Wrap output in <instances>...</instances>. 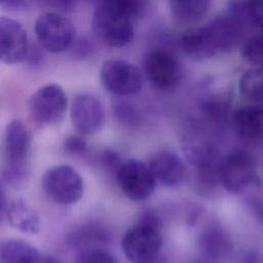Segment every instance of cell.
<instances>
[{"mask_svg": "<svg viewBox=\"0 0 263 263\" xmlns=\"http://www.w3.org/2000/svg\"><path fill=\"white\" fill-rule=\"evenodd\" d=\"M202 252L211 258H222L231 251V240L228 234L218 226L206 228L199 238Z\"/></svg>", "mask_w": 263, "mask_h": 263, "instance_id": "obj_22", "label": "cell"}, {"mask_svg": "<svg viewBox=\"0 0 263 263\" xmlns=\"http://www.w3.org/2000/svg\"><path fill=\"white\" fill-rule=\"evenodd\" d=\"M31 144L30 130L21 120L13 119L6 125L1 172L6 183L18 185L27 178Z\"/></svg>", "mask_w": 263, "mask_h": 263, "instance_id": "obj_1", "label": "cell"}, {"mask_svg": "<svg viewBox=\"0 0 263 263\" xmlns=\"http://www.w3.org/2000/svg\"><path fill=\"white\" fill-rule=\"evenodd\" d=\"M182 148L188 161L197 168L205 167L220 161L218 148L198 134L185 136Z\"/></svg>", "mask_w": 263, "mask_h": 263, "instance_id": "obj_16", "label": "cell"}, {"mask_svg": "<svg viewBox=\"0 0 263 263\" xmlns=\"http://www.w3.org/2000/svg\"><path fill=\"white\" fill-rule=\"evenodd\" d=\"M112 110L116 119L125 125H137L141 120L139 111L124 97H116L113 100Z\"/></svg>", "mask_w": 263, "mask_h": 263, "instance_id": "obj_26", "label": "cell"}, {"mask_svg": "<svg viewBox=\"0 0 263 263\" xmlns=\"http://www.w3.org/2000/svg\"><path fill=\"white\" fill-rule=\"evenodd\" d=\"M161 242L158 229L137 224L125 232L121 247L132 263H154L158 257Z\"/></svg>", "mask_w": 263, "mask_h": 263, "instance_id": "obj_9", "label": "cell"}, {"mask_svg": "<svg viewBox=\"0 0 263 263\" xmlns=\"http://www.w3.org/2000/svg\"><path fill=\"white\" fill-rule=\"evenodd\" d=\"M29 49L26 30L15 20L0 16V61L16 64L25 61Z\"/></svg>", "mask_w": 263, "mask_h": 263, "instance_id": "obj_12", "label": "cell"}, {"mask_svg": "<svg viewBox=\"0 0 263 263\" xmlns=\"http://www.w3.org/2000/svg\"><path fill=\"white\" fill-rule=\"evenodd\" d=\"M197 263H205V262H197Z\"/></svg>", "mask_w": 263, "mask_h": 263, "instance_id": "obj_38", "label": "cell"}, {"mask_svg": "<svg viewBox=\"0 0 263 263\" xmlns=\"http://www.w3.org/2000/svg\"><path fill=\"white\" fill-rule=\"evenodd\" d=\"M41 4L58 9L60 11H70L75 6L76 0H37Z\"/></svg>", "mask_w": 263, "mask_h": 263, "instance_id": "obj_33", "label": "cell"}, {"mask_svg": "<svg viewBox=\"0 0 263 263\" xmlns=\"http://www.w3.org/2000/svg\"><path fill=\"white\" fill-rule=\"evenodd\" d=\"M115 178L123 194L135 201L147 199L156 187V180L149 165L138 159L122 162Z\"/></svg>", "mask_w": 263, "mask_h": 263, "instance_id": "obj_8", "label": "cell"}, {"mask_svg": "<svg viewBox=\"0 0 263 263\" xmlns=\"http://www.w3.org/2000/svg\"><path fill=\"white\" fill-rule=\"evenodd\" d=\"M40 260L38 250L23 239L0 240V263H39Z\"/></svg>", "mask_w": 263, "mask_h": 263, "instance_id": "obj_20", "label": "cell"}, {"mask_svg": "<svg viewBox=\"0 0 263 263\" xmlns=\"http://www.w3.org/2000/svg\"><path fill=\"white\" fill-rule=\"evenodd\" d=\"M199 110L203 118L209 122L221 124L228 118L230 104L225 97L210 96L201 101Z\"/></svg>", "mask_w": 263, "mask_h": 263, "instance_id": "obj_25", "label": "cell"}, {"mask_svg": "<svg viewBox=\"0 0 263 263\" xmlns=\"http://www.w3.org/2000/svg\"><path fill=\"white\" fill-rule=\"evenodd\" d=\"M41 184L47 197L62 205L76 203L84 191L82 177L68 164H59L48 168L42 177Z\"/></svg>", "mask_w": 263, "mask_h": 263, "instance_id": "obj_2", "label": "cell"}, {"mask_svg": "<svg viewBox=\"0 0 263 263\" xmlns=\"http://www.w3.org/2000/svg\"><path fill=\"white\" fill-rule=\"evenodd\" d=\"M228 13L243 26L252 24L263 31V0H231Z\"/></svg>", "mask_w": 263, "mask_h": 263, "instance_id": "obj_23", "label": "cell"}, {"mask_svg": "<svg viewBox=\"0 0 263 263\" xmlns=\"http://www.w3.org/2000/svg\"><path fill=\"white\" fill-rule=\"evenodd\" d=\"M180 46L194 60L210 59L218 53L206 25L186 30L180 37Z\"/></svg>", "mask_w": 263, "mask_h": 263, "instance_id": "obj_15", "label": "cell"}, {"mask_svg": "<svg viewBox=\"0 0 263 263\" xmlns=\"http://www.w3.org/2000/svg\"><path fill=\"white\" fill-rule=\"evenodd\" d=\"M99 160L103 167L108 172L112 173L114 176H116V173L122 163L120 156L112 150L103 151L99 157Z\"/></svg>", "mask_w": 263, "mask_h": 263, "instance_id": "obj_31", "label": "cell"}, {"mask_svg": "<svg viewBox=\"0 0 263 263\" xmlns=\"http://www.w3.org/2000/svg\"><path fill=\"white\" fill-rule=\"evenodd\" d=\"M160 219L158 217V215L151 210H146L143 211L140 216H139V221H138V225H142V226H147V227H151L154 229H158L160 227Z\"/></svg>", "mask_w": 263, "mask_h": 263, "instance_id": "obj_32", "label": "cell"}, {"mask_svg": "<svg viewBox=\"0 0 263 263\" xmlns=\"http://www.w3.org/2000/svg\"><path fill=\"white\" fill-rule=\"evenodd\" d=\"M206 26L218 53L234 49L241 40L243 25L230 13L215 17Z\"/></svg>", "mask_w": 263, "mask_h": 263, "instance_id": "obj_13", "label": "cell"}, {"mask_svg": "<svg viewBox=\"0 0 263 263\" xmlns=\"http://www.w3.org/2000/svg\"><path fill=\"white\" fill-rule=\"evenodd\" d=\"M171 12L174 17L185 24L201 21L211 8V0H170Z\"/></svg>", "mask_w": 263, "mask_h": 263, "instance_id": "obj_21", "label": "cell"}, {"mask_svg": "<svg viewBox=\"0 0 263 263\" xmlns=\"http://www.w3.org/2000/svg\"><path fill=\"white\" fill-rule=\"evenodd\" d=\"M6 219L9 224L26 233H37L40 229V220L37 212L24 199H12L7 203Z\"/></svg>", "mask_w": 263, "mask_h": 263, "instance_id": "obj_19", "label": "cell"}, {"mask_svg": "<svg viewBox=\"0 0 263 263\" xmlns=\"http://www.w3.org/2000/svg\"><path fill=\"white\" fill-rule=\"evenodd\" d=\"M109 241L108 230L99 222H86L73 229L67 236V245L78 252L103 248Z\"/></svg>", "mask_w": 263, "mask_h": 263, "instance_id": "obj_17", "label": "cell"}, {"mask_svg": "<svg viewBox=\"0 0 263 263\" xmlns=\"http://www.w3.org/2000/svg\"><path fill=\"white\" fill-rule=\"evenodd\" d=\"M239 91L249 101L263 104V70L252 68L239 80Z\"/></svg>", "mask_w": 263, "mask_h": 263, "instance_id": "obj_24", "label": "cell"}, {"mask_svg": "<svg viewBox=\"0 0 263 263\" xmlns=\"http://www.w3.org/2000/svg\"><path fill=\"white\" fill-rule=\"evenodd\" d=\"M11 1H14V0H0V3H8Z\"/></svg>", "mask_w": 263, "mask_h": 263, "instance_id": "obj_37", "label": "cell"}, {"mask_svg": "<svg viewBox=\"0 0 263 263\" xmlns=\"http://www.w3.org/2000/svg\"><path fill=\"white\" fill-rule=\"evenodd\" d=\"M41 59H42V54L39 52V50L37 48H31L29 46V49H28V52H27V55H26V59L28 61V63L33 66V65H37L41 62Z\"/></svg>", "mask_w": 263, "mask_h": 263, "instance_id": "obj_34", "label": "cell"}, {"mask_svg": "<svg viewBox=\"0 0 263 263\" xmlns=\"http://www.w3.org/2000/svg\"><path fill=\"white\" fill-rule=\"evenodd\" d=\"M133 20L145 8V0H101V4Z\"/></svg>", "mask_w": 263, "mask_h": 263, "instance_id": "obj_28", "label": "cell"}, {"mask_svg": "<svg viewBox=\"0 0 263 263\" xmlns=\"http://www.w3.org/2000/svg\"><path fill=\"white\" fill-rule=\"evenodd\" d=\"M149 167L156 180L166 187L180 185L185 178V166L182 159L172 151H160L152 156Z\"/></svg>", "mask_w": 263, "mask_h": 263, "instance_id": "obj_14", "label": "cell"}, {"mask_svg": "<svg viewBox=\"0 0 263 263\" xmlns=\"http://www.w3.org/2000/svg\"><path fill=\"white\" fill-rule=\"evenodd\" d=\"M70 116L73 126L81 135L98 133L105 122L102 103L98 98L89 93H80L73 99Z\"/></svg>", "mask_w": 263, "mask_h": 263, "instance_id": "obj_11", "label": "cell"}, {"mask_svg": "<svg viewBox=\"0 0 263 263\" xmlns=\"http://www.w3.org/2000/svg\"><path fill=\"white\" fill-rule=\"evenodd\" d=\"M34 29L39 44L53 53L65 51L75 41V26L69 18L57 12L40 15Z\"/></svg>", "mask_w": 263, "mask_h": 263, "instance_id": "obj_3", "label": "cell"}, {"mask_svg": "<svg viewBox=\"0 0 263 263\" xmlns=\"http://www.w3.org/2000/svg\"><path fill=\"white\" fill-rule=\"evenodd\" d=\"M92 29L104 43L112 47H123L134 37L133 20L103 5L93 13Z\"/></svg>", "mask_w": 263, "mask_h": 263, "instance_id": "obj_7", "label": "cell"}, {"mask_svg": "<svg viewBox=\"0 0 263 263\" xmlns=\"http://www.w3.org/2000/svg\"><path fill=\"white\" fill-rule=\"evenodd\" d=\"M258 181L257 164L246 152H235L220 163V184L232 194L247 191Z\"/></svg>", "mask_w": 263, "mask_h": 263, "instance_id": "obj_4", "label": "cell"}, {"mask_svg": "<svg viewBox=\"0 0 263 263\" xmlns=\"http://www.w3.org/2000/svg\"><path fill=\"white\" fill-rule=\"evenodd\" d=\"M233 124L242 138L263 142V106L250 105L237 109L233 114Z\"/></svg>", "mask_w": 263, "mask_h": 263, "instance_id": "obj_18", "label": "cell"}, {"mask_svg": "<svg viewBox=\"0 0 263 263\" xmlns=\"http://www.w3.org/2000/svg\"><path fill=\"white\" fill-rule=\"evenodd\" d=\"M67 153L74 156H82L87 152V144L85 140L79 136H69L64 143Z\"/></svg>", "mask_w": 263, "mask_h": 263, "instance_id": "obj_30", "label": "cell"}, {"mask_svg": "<svg viewBox=\"0 0 263 263\" xmlns=\"http://www.w3.org/2000/svg\"><path fill=\"white\" fill-rule=\"evenodd\" d=\"M75 263H117L115 257L103 248H93L78 252Z\"/></svg>", "mask_w": 263, "mask_h": 263, "instance_id": "obj_29", "label": "cell"}, {"mask_svg": "<svg viewBox=\"0 0 263 263\" xmlns=\"http://www.w3.org/2000/svg\"><path fill=\"white\" fill-rule=\"evenodd\" d=\"M39 263H62V262L53 256H45V257H41V260Z\"/></svg>", "mask_w": 263, "mask_h": 263, "instance_id": "obj_36", "label": "cell"}, {"mask_svg": "<svg viewBox=\"0 0 263 263\" xmlns=\"http://www.w3.org/2000/svg\"><path fill=\"white\" fill-rule=\"evenodd\" d=\"M7 203H8V201H6L5 194H4L3 190H2L1 187H0V226L2 225L4 219L6 218Z\"/></svg>", "mask_w": 263, "mask_h": 263, "instance_id": "obj_35", "label": "cell"}, {"mask_svg": "<svg viewBox=\"0 0 263 263\" xmlns=\"http://www.w3.org/2000/svg\"><path fill=\"white\" fill-rule=\"evenodd\" d=\"M241 58L253 68L263 70V35L251 37L241 48Z\"/></svg>", "mask_w": 263, "mask_h": 263, "instance_id": "obj_27", "label": "cell"}, {"mask_svg": "<svg viewBox=\"0 0 263 263\" xmlns=\"http://www.w3.org/2000/svg\"><path fill=\"white\" fill-rule=\"evenodd\" d=\"M68 101L64 89L57 83L38 88L29 101V110L33 119L46 125L61 122L67 112Z\"/></svg>", "mask_w": 263, "mask_h": 263, "instance_id": "obj_5", "label": "cell"}, {"mask_svg": "<svg viewBox=\"0 0 263 263\" xmlns=\"http://www.w3.org/2000/svg\"><path fill=\"white\" fill-rule=\"evenodd\" d=\"M101 82L106 90L116 97H128L140 91L143 85L142 72L122 60H108L101 68Z\"/></svg>", "mask_w": 263, "mask_h": 263, "instance_id": "obj_6", "label": "cell"}, {"mask_svg": "<svg viewBox=\"0 0 263 263\" xmlns=\"http://www.w3.org/2000/svg\"><path fill=\"white\" fill-rule=\"evenodd\" d=\"M144 65L148 80L157 89H171L180 81L181 67L176 58L165 50L150 51Z\"/></svg>", "mask_w": 263, "mask_h": 263, "instance_id": "obj_10", "label": "cell"}]
</instances>
